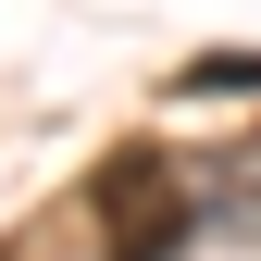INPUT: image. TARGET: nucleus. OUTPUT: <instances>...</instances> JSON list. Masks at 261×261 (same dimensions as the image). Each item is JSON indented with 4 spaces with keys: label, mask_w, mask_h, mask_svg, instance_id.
Returning a JSON list of instances; mask_svg holds the SVG:
<instances>
[{
    "label": "nucleus",
    "mask_w": 261,
    "mask_h": 261,
    "mask_svg": "<svg viewBox=\"0 0 261 261\" xmlns=\"http://www.w3.org/2000/svg\"><path fill=\"white\" fill-rule=\"evenodd\" d=\"M87 224H100V261H187L199 187H187L162 149H112L100 174H87Z\"/></svg>",
    "instance_id": "f257e3e1"
},
{
    "label": "nucleus",
    "mask_w": 261,
    "mask_h": 261,
    "mask_svg": "<svg viewBox=\"0 0 261 261\" xmlns=\"http://www.w3.org/2000/svg\"><path fill=\"white\" fill-rule=\"evenodd\" d=\"M199 87H261V50H212V62H187V100Z\"/></svg>",
    "instance_id": "f03ea898"
}]
</instances>
